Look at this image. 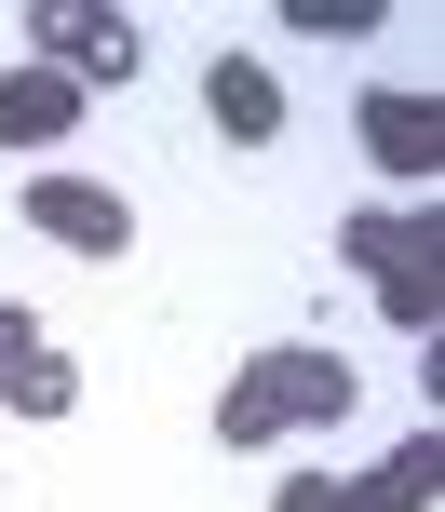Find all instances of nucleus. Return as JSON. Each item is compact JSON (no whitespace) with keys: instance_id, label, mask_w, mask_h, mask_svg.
<instances>
[{"instance_id":"obj_1","label":"nucleus","mask_w":445,"mask_h":512,"mask_svg":"<svg viewBox=\"0 0 445 512\" xmlns=\"http://www.w3.org/2000/svg\"><path fill=\"white\" fill-rule=\"evenodd\" d=\"M365 405V378H351V351H324V337H284V351L230 364V391H216V445H297V432H338V418Z\"/></svg>"},{"instance_id":"obj_2","label":"nucleus","mask_w":445,"mask_h":512,"mask_svg":"<svg viewBox=\"0 0 445 512\" xmlns=\"http://www.w3.org/2000/svg\"><path fill=\"white\" fill-rule=\"evenodd\" d=\"M338 256L365 270V297L432 351V324H445V216L432 203H351L338 216Z\"/></svg>"},{"instance_id":"obj_3","label":"nucleus","mask_w":445,"mask_h":512,"mask_svg":"<svg viewBox=\"0 0 445 512\" xmlns=\"http://www.w3.org/2000/svg\"><path fill=\"white\" fill-rule=\"evenodd\" d=\"M27 41H41V68H68L81 95H108V81H135V14H108V0H41L27 14Z\"/></svg>"},{"instance_id":"obj_4","label":"nucleus","mask_w":445,"mask_h":512,"mask_svg":"<svg viewBox=\"0 0 445 512\" xmlns=\"http://www.w3.org/2000/svg\"><path fill=\"white\" fill-rule=\"evenodd\" d=\"M14 203H27V230L68 243V256H122V243H135V203H122V189H95V176H68V162H41Z\"/></svg>"},{"instance_id":"obj_5","label":"nucleus","mask_w":445,"mask_h":512,"mask_svg":"<svg viewBox=\"0 0 445 512\" xmlns=\"http://www.w3.org/2000/svg\"><path fill=\"white\" fill-rule=\"evenodd\" d=\"M351 135H365V162H378L392 189H432V162H445V122H432V95H405V81H365Z\"/></svg>"},{"instance_id":"obj_6","label":"nucleus","mask_w":445,"mask_h":512,"mask_svg":"<svg viewBox=\"0 0 445 512\" xmlns=\"http://www.w3.org/2000/svg\"><path fill=\"white\" fill-rule=\"evenodd\" d=\"M0 405H14V418H68L81 405V364L27 324V297H0Z\"/></svg>"},{"instance_id":"obj_7","label":"nucleus","mask_w":445,"mask_h":512,"mask_svg":"<svg viewBox=\"0 0 445 512\" xmlns=\"http://www.w3.org/2000/svg\"><path fill=\"white\" fill-rule=\"evenodd\" d=\"M81 108H95V95H81L68 68H41V54H27V68H0V149H68Z\"/></svg>"},{"instance_id":"obj_8","label":"nucleus","mask_w":445,"mask_h":512,"mask_svg":"<svg viewBox=\"0 0 445 512\" xmlns=\"http://www.w3.org/2000/svg\"><path fill=\"white\" fill-rule=\"evenodd\" d=\"M203 108H216L230 149H270V135H284V81H270V54H216V68H203Z\"/></svg>"},{"instance_id":"obj_9","label":"nucleus","mask_w":445,"mask_h":512,"mask_svg":"<svg viewBox=\"0 0 445 512\" xmlns=\"http://www.w3.org/2000/svg\"><path fill=\"white\" fill-rule=\"evenodd\" d=\"M432 499H445V445H432V432H405L392 459L351 486V512H432Z\"/></svg>"},{"instance_id":"obj_10","label":"nucleus","mask_w":445,"mask_h":512,"mask_svg":"<svg viewBox=\"0 0 445 512\" xmlns=\"http://www.w3.org/2000/svg\"><path fill=\"white\" fill-rule=\"evenodd\" d=\"M284 27H297V41H365L378 0H284Z\"/></svg>"},{"instance_id":"obj_11","label":"nucleus","mask_w":445,"mask_h":512,"mask_svg":"<svg viewBox=\"0 0 445 512\" xmlns=\"http://www.w3.org/2000/svg\"><path fill=\"white\" fill-rule=\"evenodd\" d=\"M270 512H351V486L338 472H297V486H270Z\"/></svg>"}]
</instances>
